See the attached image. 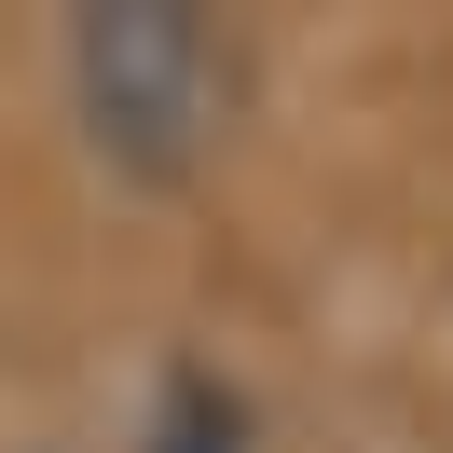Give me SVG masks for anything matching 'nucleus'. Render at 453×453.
<instances>
[{
	"mask_svg": "<svg viewBox=\"0 0 453 453\" xmlns=\"http://www.w3.org/2000/svg\"><path fill=\"white\" fill-rule=\"evenodd\" d=\"M138 453H261V412H248L234 371L179 357L165 385H151V412H138Z\"/></svg>",
	"mask_w": 453,
	"mask_h": 453,
	"instance_id": "f03ea898",
	"label": "nucleus"
},
{
	"mask_svg": "<svg viewBox=\"0 0 453 453\" xmlns=\"http://www.w3.org/2000/svg\"><path fill=\"white\" fill-rule=\"evenodd\" d=\"M69 96L111 179H193L220 151V28L193 0H111L69 28Z\"/></svg>",
	"mask_w": 453,
	"mask_h": 453,
	"instance_id": "f257e3e1",
	"label": "nucleus"
}]
</instances>
